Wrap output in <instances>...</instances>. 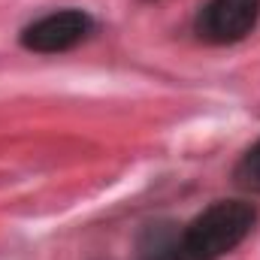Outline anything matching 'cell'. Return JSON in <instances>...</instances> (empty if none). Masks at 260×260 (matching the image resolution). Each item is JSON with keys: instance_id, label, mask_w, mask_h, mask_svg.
Listing matches in <instances>:
<instances>
[{"instance_id": "1", "label": "cell", "mask_w": 260, "mask_h": 260, "mask_svg": "<svg viewBox=\"0 0 260 260\" xmlns=\"http://www.w3.org/2000/svg\"><path fill=\"white\" fill-rule=\"evenodd\" d=\"M257 224V209L245 200H218L191 218L179 236L191 260H221L239 248Z\"/></svg>"}, {"instance_id": "2", "label": "cell", "mask_w": 260, "mask_h": 260, "mask_svg": "<svg viewBox=\"0 0 260 260\" xmlns=\"http://www.w3.org/2000/svg\"><path fill=\"white\" fill-rule=\"evenodd\" d=\"M91 34H94V18L85 9H58L30 21L21 30V46L40 55H61L85 43Z\"/></svg>"}, {"instance_id": "3", "label": "cell", "mask_w": 260, "mask_h": 260, "mask_svg": "<svg viewBox=\"0 0 260 260\" xmlns=\"http://www.w3.org/2000/svg\"><path fill=\"white\" fill-rule=\"evenodd\" d=\"M260 18V0H209L197 12L194 30L212 46H230L245 40Z\"/></svg>"}, {"instance_id": "4", "label": "cell", "mask_w": 260, "mask_h": 260, "mask_svg": "<svg viewBox=\"0 0 260 260\" xmlns=\"http://www.w3.org/2000/svg\"><path fill=\"white\" fill-rule=\"evenodd\" d=\"M136 260H191L182 248L179 227L170 221H154L145 224L139 245H136Z\"/></svg>"}, {"instance_id": "5", "label": "cell", "mask_w": 260, "mask_h": 260, "mask_svg": "<svg viewBox=\"0 0 260 260\" xmlns=\"http://www.w3.org/2000/svg\"><path fill=\"white\" fill-rule=\"evenodd\" d=\"M233 179L242 191H251V194H260V139L239 157L236 170H233Z\"/></svg>"}]
</instances>
